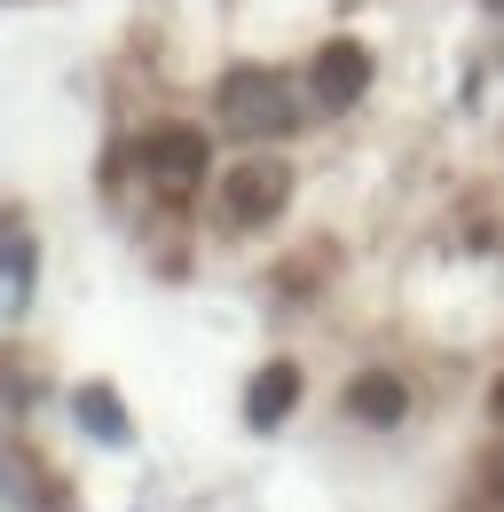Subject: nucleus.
Returning a JSON list of instances; mask_svg holds the SVG:
<instances>
[{
  "label": "nucleus",
  "instance_id": "f257e3e1",
  "mask_svg": "<svg viewBox=\"0 0 504 512\" xmlns=\"http://www.w3.org/2000/svg\"><path fill=\"white\" fill-rule=\"evenodd\" d=\"M221 119L237 134H260V142H268V134H292L308 111L292 103V79H276V71H229V79H221Z\"/></svg>",
  "mask_w": 504,
  "mask_h": 512
},
{
  "label": "nucleus",
  "instance_id": "f03ea898",
  "mask_svg": "<svg viewBox=\"0 0 504 512\" xmlns=\"http://www.w3.org/2000/svg\"><path fill=\"white\" fill-rule=\"evenodd\" d=\"M284 205H292V166H284V158H245V166H229L221 213H229L237 229H268Z\"/></svg>",
  "mask_w": 504,
  "mask_h": 512
},
{
  "label": "nucleus",
  "instance_id": "7ed1b4c3",
  "mask_svg": "<svg viewBox=\"0 0 504 512\" xmlns=\"http://www.w3.org/2000/svg\"><path fill=\"white\" fill-rule=\"evenodd\" d=\"M363 87H371V48L363 40H323L315 48V111H347V103H363Z\"/></svg>",
  "mask_w": 504,
  "mask_h": 512
},
{
  "label": "nucleus",
  "instance_id": "20e7f679",
  "mask_svg": "<svg viewBox=\"0 0 504 512\" xmlns=\"http://www.w3.org/2000/svg\"><path fill=\"white\" fill-rule=\"evenodd\" d=\"M134 158H142L166 190H197V174H205V134H189V127H150L142 142H134Z\"/></svg>",
  "mask_w": 504,
  "mask_h": 512
},
{
  "label": "nucleus",
  "instance_id": "39448f33",
  "mask_svg": "<svg viewBox=\"0 0 504 512\" xmlns=\"http://www.w3.org/2000/svg\"><path fill=\"white\" fill-rule=\"evenodd\" d=\"M402 410H410V386L394 371H355L347 379V418L355 426H402Z\"/></svg>",
  "mask_w": 504,
  "mask_h": 512
},
{
  "label": "nucleus",
  "instance_id": "423d86ee",
  "mask_svg": "<svg viewBox=\"0 0 504 512\" xmlns=\"http://www.w3.org/2000/svg\"><path fill=\"white\" fill-rule=\"evenodd\" d=\"M292 402H300V371H292V363H268V371L252 379V394H245V418L252 426H284Z\"/></svg>",
  "mask_w": 504,
  "mask_h": 512
},
{
  "label": "nucleus",
  "instance_id": "0eeeda50",
  "mask_svg": "<svg viewBox=\"0 0 504 512\" xmlns=\"http://www.w3.org/2000/svg\"><path fill=\"white\" fill-rule=\"evenodd\" d=\"M473 505H481V512H497V505H504V442L489 449V465H481V497H473Z\"/></svg>",
  "mask_w": 504,
  "mask_h": 512
},
{
  "label": "nucleus",
  "instance_id": "6e6552de",
  "mask_svg": "<svg viewBox=\"0 0 504 512\" xmlns=\"http://www.w3.org/2000/svg\"><path fill=\"white\" fill-rule=\"evenodd\" d=\"M79 410H87V426H95V434H119V418H111V394H103V386H87V394H79Z\"/></svg>",
  "mask_w": 504,
  "mask_h": 512
},
{
  "label": "nucleus",
  "instance_id": "1a4fd4ad",
  "mask_svg": "<svg viewBox=\"0 0 504 512\" xmlns=\"http://www.w3.org/2000/svg\"><path fill=\"white\" fill-rule=\"evenodd\" d=\"M497 418H504V379H497Z\"/></svg>",
  "mask_w": 504,
  "mask_h": 512
},
{
  "label": "nucleus",
  "instance_id": "9d476101",
  "mask_svg": "<svg viewBox=\"0 0 504 512\" xmlns=\"http://www.w3.org/2000/svg\"><path fill=\"white\" fill-rule=\"evenodd\" d=\"M489 8H504V0H489Z\"/></svg>",
  "mask_w": 504,
  "mask_h": 512
}]
</instances>
